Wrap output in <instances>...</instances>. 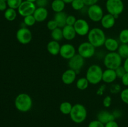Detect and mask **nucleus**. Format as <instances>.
Here are the masks:
<instances>
[{
	"mask_svg": "<svg viewBox=\"0 0 128 127\" xmlns=\"http://www.w3.org/2000/svg\"><path fill=\"white\" fill-rule=\"evenodd\" d=\"M106 39V37L104 32L99 27H94L90 29L88 34V42L96 48L104 46Z\"/></svg>",
	"mask_w": 128,
	"mask_h": 127,
	"instance_id": "f257e3e1",
	"label": "nucleus"
},
{
	"mask_svg": "<svg viewBox=\"0 0 128 127\" xmlns=\"http://www.w3.org/2000/svg\"><path fill=\"white\" fill-rule=\"evenodd\" d=\"M14 105L16 109L20 112H27L32 108V100L31 96L28 93H20L15 98Z\"/></svg>",
	"mask_w": 128,
	"mask_h": 127,
	"instance_id": "f03ea898",
	"label": "nucleus"
},
{
	"mask_svg": "<svg viewBox=\"0 0 128 127\" xmlns=\"http://www.w3.org/2000/svg\"><path fill=\"white\" fill-rule=\"evenodd\" d=\"M102 73L103 70L100 65L96 64L91 65L86 71V78L90 84H98L102 81Z\"/></svg>",
	"mask_w": 128,
	"mask_h": 127,
	"instance_id": "7ed1b4c3",
	"label": "nucleus"
},
{
	"mask_svg": "<svg viewBox=\"0 0 128 127\" xmlns=\"http://www.w3.org/2000/svg\"><path fill=\"white\" fill-rule=\"evenodd\" d=\"M87 114L86 107L81 103H76L72 106L70 115L72 122L76 123H81L86 119Z\"/></svg>",
	"mask_w": 128,
	"mask_h": 127,
	"instance_id": "20e7f679",
	"label": "nucleus"
},
{
	"mask_svg": "<svg viewBox=\"0 0 128 127\" xmlns=\"http://www.w3.org/2000/svg\"><path fill=\"white\" fill-rule=\"evenodd\" d=\"M122 59L117 52H110L105 56L104 65L107 68L116 70L122 65Z\"/></svg>",
	"mask_w": 128,
	"mask_h": 127,
	"instance_id": "39448f33",
	"label": "nucleus"
},
{
	"mask_svg": "<svg viewBox=\"0 0 128 127\" xmlns=\"http://www.w3.org/2000/svg\"><path fill=\"white\" fill-rule=\"evenodd\" d=\"M106 8L109 14L113 15L118 18L124 9V5L122 0H107Z\"/></svg>",
	"mask_w": 128,
	"mask_h": 127,
	"instance_id": "423d86ee",
	"label": "nucleus"
},
{
	"mask_svg": "<svg viewBox=\"0 0 128 127\" xmlns=\"http://www.w3.org/2000/svg\"><path fill=\"white\" fill-rule=\"evenodd\" d=\"M95 52L96 47L88 41L82 42L78 47V53L84 59L91 58L94 55Z\"/></svg>",
	"mask_w": 128,
	"mask_h": 127,
	"instance_id": "0eeeda50",
	"label": "nucleus"
},
{
	"mask_svg": "<svg viewBox=\"0 0 128 127\" xmlns=\"http://www.w3.org/2000/svg\"><path fill=\"white\" fill-rule=\"evenodd\" d=\"M87 12L89 18L93 22L101 21L104 15L102 7L97 4L89 6Z\"/></svg>",
	"mask_w": 128,
	"mask_h": 127,
	"instance_id": "6e6552de",
	"label": "nucleus"
},
{
	"mask_svg": "<svg viewBox=\"0 0 128 127\" xmlns=\"http://www.w3.org/2000/svg\"><path fill=\"white\" fill-rule=\"evenodd\" d=\"M36 9V5L34 2L24 1L18 9V12L20 16L26 17L27 16L33 14Z\"/></svg>",
	"mask_w": 128,
	"mask_h": 127,
	"instance_id": "1a4fd4ad",
	"label": "nucleus"
},
{
	"mask_svg": "<svg viewBox=\"0 0 128 127\" xmlns=\"http://www.w3.org/2000/svg\"><path fill=\"white\" fill-rule=\"evenodd\" d=\"M16 39L21 44L26 45L30 43L32 38V32L27 27H22L16 32Z\"/></svg>",
	"mask_w": 128,
	"mask_h": 127,
	"instance_id": "9d476101",
	"label": "nucleus"
},
{
	"mask_svg": "<svg viewBox=\"0 0 128 127\" xmlns=\"http://www.w3.org/2000/svg\"><path fill=\"white\" fill-rule=\"evenodd\" d=\"M76 34L80 36H84L88 34L90 31V26L88 22L83 19H78L74 25Z\"/></svg>",
	"mask_w": 128,
	"mask_h": 127,
	"instance_id": "9b49d317",
	"label": "nucleus"
},
{
	"mask_svg": "<svg viewBox=\"0 0 128 127\" xmlns=\"http://www.w3.org/2000/svg\"><path fill=\"white\" fill-rule=\"evenodd\" d=\"M84 59L82 56H80L78 54H76L75 56L71 59H70L68 61V66L70 68L74 70L76 72L82 68L84 64Z\"/></svg>",
	"mask_w": 128,
	"mask_h": 127,
	"instance_id": "f8f14e48",
	"label": "nucleus"
},
{
	"mask_svg": "<svg viewBox=\"0 0 128 127\" xmlns=\"http://www.w3.org/2000/svg\"><path fill=\"white\" fill-rule=\"evenodd\" d=\"M76 48L73 45L71 44H64L61 46L60 55L63 59L70 60L76 54Z\"/></svg>",
	"mask_w": 128,
	"mask_h": 127,
	"instance_id": "ddd939ff",
	"label": "nucleus"
},
{
	"mask_svg": "<svg viewBox=\"0 0 128 127\" xmlns=\"http://www.w3.org/2000/svg\"><path fill=\"white\" fill-rule=\"evenodd\" d=\"M76 78V72L74 70L69 68L62 73L61 80L66 85H71L74 83Z\"/></svg>",
	"mask_w": 128,
	"mask_h": 127,
	"instance_id": "4468645a",
	"label": "nucleus"
},
{
	"mask_svg": "<svg viewBox=\"0 0 128 127\" xmlns=\"http://www.w3.org/2000/svg\"><path fill=\"white\" fill-rule=\"evenodd\" d=\"M100 22L103 28L109 29L112 28L114 26L115 22H116V18L113 15L108 13L104 15Z\"/></svg>",
	"mask_w": 128,
	"mask_h": 127,
	"instance_id": "2eb2a0df",
	"label": "nucleus"
},
{
	"mask_svg": "<svg viewBox=\"0 0 128 127\" xmlns=\"http://www.w3.org/2000/svg\"><path fill=\"white\" fill-rule=\"evenodd\" d=\"M116 71L115 70L110 69V68H106L103 71L102 77V81L104 83H111L114 82L117 78Z\"/></svg>",
	"mask_w": 128,
	"mask_h": 127,
	"instance_id": "dca6fc26",
	"label": "nucleus"
},
{
	"mask_svg": "<svg viewBox=\"0 0 128 127\" xmlns=\"http://www.w3.org/2000/svg\"><path fill=\"white\" fill-rule=\"evenodd\" d=\"M97 118L99 121H100L101 123L104 125L108 122H111V121L115 120V119H116L113 113H111L107 110L101 111L98 114Z\"/></svg>",
	"mask_w": 128,
	"mask_h": 127,
	"instance_id": "f3484780",
	"label": "nucleus"
},
{
	"mask_svg": "<svg viewBox=\"0 0 128 127\" xmlns=\"http://www.w3.org/2000/svg\"><path fill=\"white\" fill-rule=\"evenodd\" d=\"M33 16L36 22H43L48 16V11L46 7H36Z\"/></svg>",
	"mask_w": 128,
	"mask_h": 127,
	"instance_id": "a211bd4d",
	"label": "nucleus"
},
{
	"mask_svg": "<svg viewBox=\"0 0 128 127\" xmlns=\"http://www.w3.org/2000/svg\"><path fill=\"white\" fill-rule=\"evenodd\" d=\"M63 37L67 41H72L76 37V34L74 26L66 25L62 28Z\"/></svg>",
	"mask_w": 128,
	"mask_h": 127,
	"instance_id": "6ab92c4d",
	"label": "nucleus"
},
{
	"mask_svg": "<svg viewBox=\"0 0 128 127\" xmlns=\"http://www.w3.org/2000/svg\"><path fill=\"white\" fill-rule=\"evenodd\" d=\"M104 46L109 52H116L118 49L120 44L116 39L112 37H109L106 38Z\"/></svg>",
	"mask_w": 128,
	"mask_h": 127,
	"instance_id": "aec40b11",
	"label": "nucleus"
},
{
	"mask_svg": "<svg viewBox=\"0 0 128 127\" xmlns=\"http://www.w3.org/2000/svg\"><path fill=\"white\" fill-rule=\"evenodd\" d=\"M61 46L59 42L52 40L48 43L47 51L52 56H57L60 54Z\"/></svg>",
	"mask_w": 128,
	"mask_h": 127,
	"instance_id": "412c9836",
	"label": "nucleus"
},
{
	"mask_svg": "<svg viewBox=\"0 0 128 127\" xmlns=\"http://www.w3.org/2000/svg\"><path fill=\"white\" fill-rule=\"evenodd\" d=\"M67 17L68 15L64 11L55 13L54 16V19L57 23L58 27L62 28L66 26Z\"/></svg>",
	"mask_w": 128,
	"mask_h": 127,
	"instance_id": "4be33fe9",
	"label": "nucleus"
},
{
	"mask_svg": "<svg viewBox=\"0 0 128 127\" xmlns=\"http://www.w3.org/2000/svg\"><path fill=\"white\" fill-rule=\"evenodd\" d=\"M66 3L62 0H53L51 2V9L55 13L63 11Z\"/></svg>",
	"mask_w": 128,
	"mask_h": 127,
	"instance_id": "5701e85b",
	"label": "nucleus"
},
{
	"mask_svg": "<svg viewBox=\"0 0 128 127\" xmlns=\"http://www.w3.org/2000/svg\"><path fill=\"white\" fill-rule=\"evenodd\" d=\"M4 18L8 21H13L16 19L17 17V12L14 9L8 7L7 9L4 11Z\"/></svg>",
	"mask_w": 128,
	"mask_h": 127,
	"instance_id": "b1692460",
	"label": "nucleus"
},
{
	"mask_svg": "<svg viewBox=\"0 0 128 127\" xmlns=\"http://www.w3.org/2000/svg\"><path fill=\"white\" fill-rule=\"evenodd\" d=\"M72 104L69 102H63L60 104V111L63 115H70L72 108Z\"/></svg>",
	"mask_w": 128,
	"mask_h": 127,
	"instance_id": "393cba45",
	"label": "nucleus"
},
{
	"mask_svg": "<svg viewBox=\"0 0 128 127\" xmlns=\"http://www.w3.org/2000/svg\"><path fill=\"white\" fill-rule=\"evenodd\" d=\"M51 38H52V40H54V41H58V42L61 41L62 39H64L62 28L57 27L56 29H54L53 31H51Z\"/></svg>",
	"mask_w": 128,
	"mask_h": 127,
	"instance_id": "a878e982",
	"label": "nucleus"
},
{
	"mask_svg": "<svg viewBox=\"0 0 128 127\" xmlns=\"http://www.w3.org/2000/svg\"><path fill=\"white\" fill-rule=\"evenodd\" d=\"M90 82L86 77H81L76 82V87L80 90H84L88 87Z\"/></svg>",
	"mask_w": 128,
	"mask_h": 127,
	"instance_id": "bb28decb",
	"label": "nucleus"
},
{
	"mask_svg": "<svg viewBox=\"0 0 128 127\" xmlns=\"http://www.w3.org/2000/svg\"><path fill=\"white\" fill-rule=\"evenodd\" d=\"M117 52L122 59H127L128 57V44H121L120 45Z\"/></svg>",
	"mask_w": 128,
	"mask_h": 127,
	"instance_id": "cd10ccee",
	"label": "nucleus"
},
{
	"mask_svg": "<svg viewBox=\"0 0 128 127\" xmlns=\"http://www.w3.org/2000/svg\"><path fill=\"white\" fill-rule=\"evenodd\" d=\"M71 4V7L76 11H80L84 8V6H86L82 0H73Z\"/></svg>",
	"mask_w": 128,
	"mask_h": 127,
	"instance_id": "c85d7f7f",
	"label": "nucleus"
},
{
	"mask_svg": "<svg viewBox=\"0 0 128 127\" xmlns=\"http://www.w3.org/2000/svg\"><path fill=\"white\" fill-rule=\"evenodd\" d=\"M119 39L122 44H128V29H122L120 32Z\"/></svg>",
	"mask_w": 128,
	"mask_h": 127,
	"instance_id": "c756f323",
	"label": "nucleus"
},
{
	"mask_svg": "<svg viewBox=\"0 0 128 127\" xmlns=\"http://www.w3.org/2000/svg\"><path fill=\"white\" fill-rule=\"evenodd\" d=\"M23 22L24 24L26 26L31 27V26H34L35 24V23L36 22V21L34 17L33 14H32L30 15V16H27L26 17H24Z\"/></svg>",
	"mask_w": 128,
	"mask_h": 127,
	"instance_id": "7c9ffc66",
	"label": "nucleus"
},
{
	"mask_svg": "<svg viewBox=\"0 0 128 127\" xmlns=\"http://www.w3.org/2000/svg\"><path fill=\"white\" fill-rule=\"evenodd\" d=\"M22 0H7V4L8 7L18 9L21 4L22 3Z\"/></svg>",
	"mask_w": 128,
	"mask_h": 127,
	"instance_id": "2f4dec72",
	"label": "nucleus"
},
{
	"mask_svg": "<svg viewBox=\"0 0 128 127\" xmlns=\"http://www.w3.org/2000/svg\"><path fill=\"white\" fill-rule=\"evenodd\" d=\"M121 99L126 104L128 105V88L122 90L120 94Z\"/></svg>",
	"mask_w": 128,
	"mask_h": 127,
	"instance_id": "473e14b6",
	"label": "nucleus"
},
{
	"mask_svg": "<svg viewBox=\"0 0 128 127\" xmlns=\"http://www.w3.org/2000/svg\"><path fill=\"white\" fill-rule=\"evenodd\" d=\"M115 71H116V75H117V77L120 78H122V76L126 73V70L124 69V68L123 65H121L120 67H119L118 68H117L116 70H115Z\"/></svg>",
	"mask_w": 128,
	"mask_h": 127,
	"instance_id": "72a5a7b5",
	"label": "nucleus"
},
{
	"mask_svg": "<svg viewBox=\"0 0 128 127\" xmlns=\"http://www.w3.org/2000/svg\"><path fill=\"white\" fill-rule=\"evenodd\" d=\"M57 27H58V26L57 23H56V21H54V19L50 20V21L47 22V28L50 31H53L54 29H56Z\"/></svg>",
	"mask_w": 128,
	"mask_h": 127,
	"instance_id": "f704fd0d",
	"label": "nucleus"
},
{
	"mask_svg": "<svg viewBox=\"0 0 128 127\" xmlns=\"http://www.w3.org/2000/svg\"><path fill=\"white\" fill-rule=\"evenodd\" d=\"M76 21H77V19H76V17L74 16H73V15H69V16H68L67 19H66V25L74 26Z\"/></svg>",
	"mask_w": 128,
	"mask_h": 127,
	"instance_id": "c9c22d12",
	"label": "nucleus"
},
{
	"mask_svg": "<svg viewBox=\"0 0 128 127\" xmlns=\"http://www.w3.org/2000/svg\"><path fill=\"white\" fill-rule=\"evenodd\" d=\"M88 127H105V125L98 120H96L91 121L89 123Z\"/></svg>",
	"mask_w": 128,
	"mask_h": 127,
	"instance_id": "e433bc0d",
	"label": "nucleus"
},
{
	"mask_svg": "<svg viewBox=\"0 0 128 127\" xmlns=\"http://www.w3.org/2000/svg\"><path fill=\"white\" fill-rule=\"evenodd\" d=\"M111 102H112V99L110 96H106L102 101V103H103L104 107L106 108H108L111 105Z\"/></svg>",
	"mask_w": 128,
	"mask_h": 127,
	"instance_id": "4c0bfd02",
	"label": "nucleus"
},
{
	"mask_svg": "<svg viewBox=\"0 0 128 127\" xmlns=\"http://www.w3.org/2000/svg\"><path fill=\"white\" fill-rule=\"evenodd\" d=\"M35 4L39 7H45L48 4V0H36Z\"/></svg>",
	"mask_w": 128,
	"mask_h": 127,
	"instance_id": "58836bf2",
	"label": "nucleus"
},
{
	"mask_svg": "<svg viewBox=\"0 0 128 127\" xmlns=\"http://www.w3.org/2000/svg\"><path fill=\"white\" fill-rule=\"evenodd\" d=\"M121 79V82H122V83L126 87H128V73L126 72L123 76H122Z\"/></svg>",
	"mask_w": 128,
	"mask_h": 127,
	"instance_id": "ea45409f",
	"label": "nucleus"
},
{
	"mask_svg": "<svg viewBox=\"0 0 128 127\" xmlns=\"http://www.w3.org/2000/svg\"><path fill=\"white\" fill-rule=\"evenodd\" d=\"M120 88H121V87L119 85H112L111 88V92L112 93H117L120 92Z\"/></svg>",
	"mask_w": 128,
	"mask_h": 127,
	"instance_id": "a19ab883",
	"label": "nucleus"
},
{
	"mask_svg": "<svg viewBox=\"0 0 128 127\" xmlns=\"http://www.w3.org/2000/svg\"><path fill=\"white\" fill-rule=\"evenodd\" d=\"M84 2L85 5L86 6H92L93 4H97V2H98L99 0H82Z\"/></svg>",
	"mask_w": 128,
	"mask_h": 127,
	"instance_id": "79ce46f5",
	"label": "nucleus"
},
{
	"mask_svg": "<svg viewBox=\"0 0 128 127\" xmlns=\"http://www.w3.org/2000/svg\"><path fill=\"white\" fill-rule=\"evenodd\" d=\"M7 2L4 1H0V11H5L7 9Z\"/></svg>",
	"mask_w": 128,
	"mask_h": 127,
	"instance_id": "37998d69",
	"label": "nucleus"
},
{
	"mask_svg": "<svg viewBox=\"0 0 128 127\" xmlns=\"http://www.w3.org/2000/svg\"><path fill=\"white\" fill-rule=\"evenodd\" d=\"M105 127H119V125L115 120L111 121L104 125Z\"/></svg>",
	"mask_w": 128,
	"mask_h": 127,
	"instance_id": "c03bdc74",
	"label": "nucleus"
},
{
	"mask_svg": "<svg viewBox=\"0 0 128 127\" xmlns=\"http://www.w3.org/2000/svg\"><path fill=\"white\" fill-rule=\"evenodd\" d=\"M123 67L124 68V69L126 70V72H128V57L127 59H125L124 62V64H123Z\"/></svg>",
	"mask_w": 128,
	"mask_h": 127,
	"instance_id": "a18cd8bd",
	"label": "nucleus"
},
{
	"mask_svg": "<svg viewBox=\"0 0 128 127\" xmlns=\"http://www.w3.org/2000/svg\"><path fill=\"white\" fill-rule=\"evenodd\" d=\"M62 1H63L66 4H68V3H71L73 0H62Z\"/></svg>",
	"mask_w": 128,
	"mask_h": 127,
	"instance_id": "49530a36",
	"label": "nucleus"
},
{
	"mask_svg": "<svg viewBox=\"0 0 128 127\" xmlns=\"http://www.w3.org/2000/svg\"><path fill=\"white\" fill-rule=\"evenodd\" d=\"M25 1H30V2H35L36 1V0H25Z\"/></svg>",
	"mask_w": 128,
	"mask_h": 127,
	"instance_id": "de8ad7c7",
	"label": "nucleus"
},
{
	"mask_svg": "<svg viewBox=\"0 0 128 127\" xmlns=\"http://www.w3.org/2000/svg\"><path fill=\"white\" fill-rule=\"evenodd\" d=\"M0 1H7V0H0Z\"/></svg>",
	"mask_w": 128,
	"mask_h": 127,
	"instance_id": "09e8293b",
	"label": "nucleus"
}]
</instances>
